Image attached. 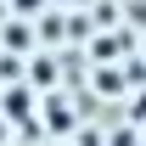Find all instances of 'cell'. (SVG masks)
I'll list each match as a JSON object with an SVG mask.
<instances>
[{"instance_id": "obj_4", "label": "cell", "mask_w": 146, "mask_h": 146, "mask_svg": "<svg viewBox=\"0 0 146 146\" xmlns=\"http://www.w3.org/2000/svg\"><path fill=\"white\" fill-rule=\"evenodd\" d=\"M56 68H51V56H34V84H51Z\"/></svg>"}, {"instance_id": "obj_2", "label": "cell", "mask_w": 146, "mask_h": 146, "mask_svg": "<svg viewBox=\"0 0 146 146\" xmlns=\"http://www.w3.org/2000/svg\"><path fill=\"white\" fill-rule=\"evenodd\" d=\"M28 107H34V90H23V84H17V90H6V101H0V112L17 118V124L28 118Z\"/></svg>"}, {"instance_id": "obj_6", "label": "cell", "mask_w": 146, "mask_h": 146, "mask_svg": "<svg viewBox=\"0 0 146 146\" xmlns=\"http://www.w3.org/2000/svg\"><path fill=\"white\" fill-rule=\"evenodd\" d=\"M96 90H118V73H112V68H96Z\"/></svg>"}, {"instance_id": "obj_5", "label": "cell", "mask_w": 146, "mask_h": 146, "mask_svg": "<svg viewBox=\"0 0 146 146\" xmlns=\"http://www.w3.org/2000/svg\"><path fill=\"white\" fill-rule=\"evenodd\" d=\"M6 6H11L17 17H34V11H45V0H6Z\"/></svg>"}, {"instance_id": "obj_1", "label": "cell", "mask_w": 146, "mask_h": 146, "mask_svg": "<svg viewBox=\"0 0 146 146\" xmlns=\"http://www.w3.org/2000/svg\"><path fill=\"white\" fill-rule=\"evenodd\" d=\"M45 129L51 135H68L73 129V107H62V96H45Z\"/></svg>"}, {"instance_id": "obj_3", "label": "cell", "mask_w": 146, "mask_h": 146, "mask_svg": "<svg viewBox=\"0 0 146 146\" xmlns=\"http://www.w3.org/2000/svg\"><path fill=\"white\" fill-rule=\"evenodd\" d=\"M6 45H11V51H28V45H34V39H28V28H23V23H6Z\"/></svg>"}]
</instances>
